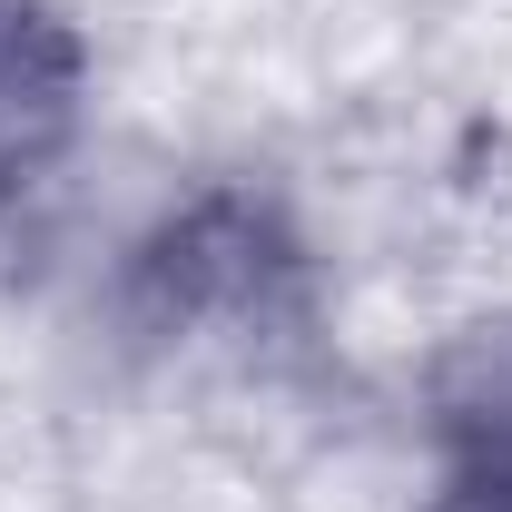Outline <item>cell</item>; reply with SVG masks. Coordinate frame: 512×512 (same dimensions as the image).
<instances>
[{"instance_id":"7a4b0ae2","label":"cell","mask_w":512,"mask_h":512,"mask_svg":"<svg viewBox=\"0 0 512 512\" xmlns=\"http://www.w3.org/2000/svg\"><path fill=\"white\" fill-rule=\"evenodd\" d=\"M434 424H444V463H483L512 473V316L473 325L434 375Z\"/></svg>"},{"instance_id":"6da1fadb","label":"cell","mask_w":512,"mask_h":512,"mask_svg":"<svg viewBox=\"0 0 512 512\" xmlns=\"http://www.w3.org/2000/svg\"><path fill=\"white\" fill-rule=\"evenodd\" d=\"M79 138V40L40 0H0V207L30 197Z\"/></svg>"},{"instance_id":"3957f363","label":"cell","mask_w":512,"mask_h":512,"mask_svg":"<svg viewBox=\"0 0 512 512\" xmlns=\"http://www.w3.org/2000/svg\"><path fill=\"white\" fill-rule=\"evenodd\" d=\"M434 512H512V473H483V463H453Z\"/></svg>"}]
</instances>
